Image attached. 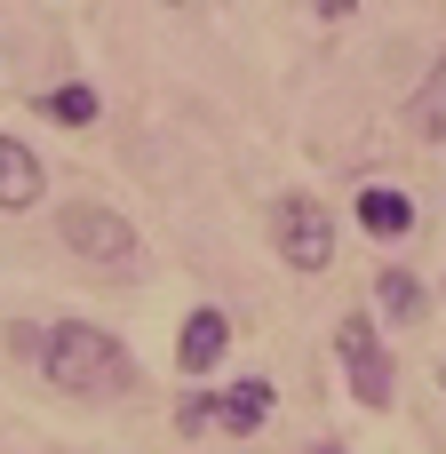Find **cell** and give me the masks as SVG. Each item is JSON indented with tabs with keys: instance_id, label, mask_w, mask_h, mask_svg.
Here are the masks:
<instances>
[{
	"instance_id": "cell-1",
	"label": "cell",
	"mask_w": 446,
	"mask_h": 454,
	"mask_svg": "<svg viewBox=\"0 0 446 454\" xmlns=\"http://www.w3.org/2000/svg\"><path fill=\"white\" fill-rule=\"evenodd\" d=\"M40 375L64 391V399H128L136 391V359L112 327L96 319H56L48 327V351H40Z\"/></svg>"
},
{
	"instance_id": "cell-2",
	"label": "cell",
	"mask_w": 446,
	"mask_h": 454,
	"mask_svg": "<svg viewBox=\"0 0 446 454\" xmlns=\"http://www.w3.org/2000/svg\"><path fill=\"white\" fill-rule=\"evenodd\" d=\"M56 231H64V247H72L80 263H104V271H136V223H128L120 207H104V200H72Z\"/></svg>"
},
{
	"instance_id": "cell-3",
	"label": "cell",
	"mask_w": 446,
	"mask_h": 454,
	"mask_svg": "<svg viewBox=\"0 0 446 454\" xmlns=\"http://www.w3.org/2000/svg\"><path fill=\"white\" fill-rule=\"evenodd\" d=\"M271 247H279V263H295V271H327V263H335V215H327L311 192H287V200L271 207Z\"/></svg>"
},
{
	"instance_id": "cell-4",
	"label": "cell",
	"mask_w": 446,
	"mask_h": 454,
	"mask_svg": "<svg viewBox=\"0 0 446 454\" xmlns=\"http://www.w3.org/2000/svg\"><path fill=\"white\" fill-rule=\"evenodd\" d=\"M335 359H343V375H351V399L359 407H391L399 399V375H391V351H383V335H375V319L367 311H351L343 327H335Z\"/></svg>"
},
{
	"instance_id": "cell-5",
	"label": "cell",
	"mask_w": 446,
	"mask_h": 454,
	"mask_svg": "<svg viewBox=\"0 0 446 454\" xmlns=\"http://www.w3.org/2000/svg\"><path fill=\"white\" fill-rule=\"evenodd\" d=\"M223 351H231V319H223L215 303H192V311H184V335H176V367H184L192 383H207V375L223 367Z\"/></svg>"
},
{
	"instance_id": "cell-6",
	"label": "cell",
	"mask_w": 446,
	"mask_h": 454,
	"mask_svg": "<svg viewBox=\"0 0 446 454\" xmlns=\"http://www.w3.org/2000/svg\"><path fill=\"white\" fill-rule=\"evenodd\" d=\"M271 407H279V383L271 375H239L231 391H215V431L223 439H255L271 423Z\"/></svg>"
},
{
	"instance_id": "cell-7",
	"label": "cell",
	"mask_w": 446,
	"mask_h": 454,
	"mask_svg": "<svg viewBox=\"0 0 446 454\" xmlns=\"http://www.w3.org/2000/svg\"><path fill=\"white\" fill-rule=\"evenodd\" d=\"M40 192H48L40 152H32L24 136H0V207H8V215H24V207H40Z\"/></svg>"
},
{
	"instance_id": "cell-8",
	"label": "cell",
	"mask_w": 446,
	"mask_h": 454,
	"mask_svg": "<svg viewBox=\"0 0 446 454\" xmlns=\"http://www.w3.org/2000/svg\"><path fill=\"white\" fill-rule=\"evenodd\" d=\"M351 215H359V231H375V239H407V231H415V200L391 192V184H367Z\"/></svg>"
},
{
	"instance_id": "cell-9",
	"label": "cell",
	"mask_w": 446,
	"mask_h": 454,
	"mask_svg": "<svg viewBox=\"0 0 446 454\" xmlns=\"http://www.w3.org/2000/svg\"><path fill=\"white\" fill-rule=\"evenodd\" d=\"M375 303H383V319H399V327H423V319H431L423 279H415V271H399V263H383V271H375Z\"/></svg>"
},
{
	"instance_id": "cell-10",
	"label": "cell",
	"mask_w": 446,
	"mask_h": 454,
	"mask_svg": "<svg viewBox=\"0 0 446 454\" xmlns=\"http://www.w3.org/2000/svg\"><path fill=\"white\" fill-rule=\"evenodd\" d=\"M407 128H415L423 144H446V48H439V64L423 72V88L407 96Z\"/></svg>"
},
{
	"instance_id": "cell-11",
	"label": "cell",
	"mask_w": 446,
	"mask_h": 454,
	"mask_svg": "<svg viewBox=\"0 0 446 454\" xmlns=\"http://www.w3.org/2000/svg\"><path fill=\"white\" fill-rule=\"evenodd\" d=\"M32 112H40V120H56V128H88L104 104H96V88H88V80H64V88L32 96Z\"/></svg>"
},
{
	"instance_id": "cell-12",
	"label": "cell",
	"mask_w": 446,
	"mask_h": 454,
	"mask_svg": "<svg viewBox=\"0 0 446 454\" xmlns=\"http://www.w3.org/2000/svg\"><path fill=\"white\" fill-rule=\"evenodd\" d=\"M176 431H184V439H207V431H215V391H192V399L176 407Z\"/></svg>"
},
{
	"instance_id": "cell-13",
	"label": "cell",
	"mask_w": 446,
	"mask_h": 454,
	"mask_svg": "<svg viewBox=\"0 0 446 454\" xmlns=\"http://www.w3.org/2000/svg\"><path fill=\"white\" fill-rule=\"evenodd\" d=\"M8 351H16V359H32V367H40V351H48V327H8Z\"/></svg>"
},
{
	"instance_id": "cell-14",
	"label": "cell",
	"mask_w": 446,
	"mask_h": 454,
	"mask_svg": "<svg viewBox=\"0 0 446 454\" xmlns=\"http://www.w3.org/2000/svg\"><path fill=\"white\" fill-rule=\"evenodd\" d=\"M168 8H184V0H168Z\"/></svg>"
},
{
	"instance_id": "cell-15",
	"label": "cell",
	"mask_w": 446,
	"mask_h": 454,
	"mask_svg": "<svg viewBox=\"0 0 446 454\" xmlns=\"http://www.w3.org/2000/svg\"><path fill=\"white\" fill-rule=\"evenodd\" d=\"M319 454H335V447H319Z\"/></svg>"
},
{
	"instance_id": "cell-16",
	"label": "cell",
	"mask_w": 446,
	"mask_h": 454,
	"mask_svg": "<svg viewBox=\"0 0 446 454\" xmlns=\"http://www.w3.org/2000/svg\"><path fill=\"white\" fill-rule=\"evenodd\" d=\"M439 383H446V367H439Z\"/></svg>"
}]
</instances>
